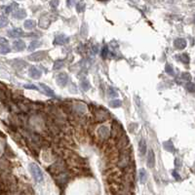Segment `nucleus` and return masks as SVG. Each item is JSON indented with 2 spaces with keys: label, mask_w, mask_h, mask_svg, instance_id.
Wrapping results in <instances>:
<instances>
[{
  "label": "nucleus",
  "mask_w": 195,
  "mask_h": 195,
  "mask_svg": "<svg viewBox=\"0 0 195 195\" xmlns=\"http://www.w3.org/2000/svg\"><path fill=\"white\" fill-rule=\"evenodd\" d=\"M187 90H188V92H191V93H193L194 92V85L193 83H188L187 84Z\"/></svg>",
  "instance_id": "nucleus-31"
},
{
  "label": "nucleus",
  "mask_w": 195,
  "mask_h": 195,
  "mask_svg": "<svg viewBox=\"0 0 195 195\" xmlns=\"http://www.w3.org/2000/svg\"><path fill=\"white\" fill-rule=\"evenodd\" d=\"M50 4H51V5H55V6H57L58 4V1H57V2H50Z\"/></svg>",
  "instance_id": "nucleus-33"
},
{
  "label": "nucleus",
  "mask_w": 195,
  "mask_h": 195,
  "mask_svg": "<svg viewBox=\"0 0 195 195\" xmlns=\"http://www.w3.org/2000/svg\"><path fill=\"white\" fill-rule=\"evenodd\" d=\"M39 86H40V88L43 90V92H44L45 95L49 96V97H52V98L56 97V95H55V92L50 87H48L47 85L43 84V83H40V84H39Z\"/></svg>",
  "instance_id": "nucleus-9"
},
{
  "label": "nucleus",
  "mask_w": 195,
  "mask_h": 195,
  "mask_svg": "<svg viewBox=\"0 0 195 195\" xmlns=\"http://www.w3.org/2000/svg\"><path fill=\"white\" fill-rule=\"evenodd\" d=\"M109 96H110V97H117V96H118V92H117L116 90H114L113 88H110V89H109Z\"/></svg>",
  "instance_id": "nucleus-27"
},
{
  "label": "nucleus",
  "mask_w": 195,
  "mask_h": 195,
  "mask_svg": "<svg viewBox=\"0 0 195 195\" xmlns=\"http://www.w3.org/2000/svg\"><path fill=\"white\" fill-rule=\"evenodd\" d=\"M28 169H29L30 174L32 175L33 178L35 179V182H41L43 181V173H42L41 169L36 165V164H34V163L29 164Z\"/></svg>",
  "instance_id": "nucleus-1"
},
{
  "label": "nucleus",
  "mask_w": 195,
  "mask_h": 195,
  "mask_svg": "<svg viewBox=\"0 0 195 195\" xmlns=\"http://www.w3.org/2000/svg\"><path fill=\"white\" fill-rule=\"evenodd\" d=\"M56 80H57V83L58 86L64 87V86H65L68 82V75L65 72H61L57 75Z\"/></svg>",
  "instance_id": "nucleus-3"
},
{
  "label": "nucleus",
  "mask_w": 195,
  "mask_h": 195,
  "mask_svg": "<svg viewBox=\"0 0 195 195\" xmlns=\"http://www.w3.org/2000/svg\"><path fill=\"white\" fill-rule=\"evenodd\" d=\"M69 42V37L66 36L64 34H58L55 37L54 40V45H64L66 43Z\"/></svg>",
  "instance_id": "nucleus-4"
},
{
  "label": "nucleus",
  "mask_w": 195,
  "mask_h": 195,
  "mask_svg": "<svg viewBox=\"0 0 195 195\" xmlns=\"http://www.w3.org/2000/svg\"><path fill=\"white\" fill-rule=\"evenodd\" d=\"M147 166L148 168H153L155 166V154L152 149H149L147 156Z\"/></svg>",
  "instance_id": "nucleus-7"
},
{
  "label": "nucleus",
  "mask_w": 195,
  "mask_h": 195,
  "mask_svg": "<svg viewBox=\"0 0 195 195\" xmlns=\"http://www.w3.org/2000/svg\"><path fill=\"white\" fill-rule=\"evenodd\" d=\"M146 150H147L146 142V140L142 139V140H140V142H139V151H140V153L142 154V155H144V154L146 153Z\"/></svg>",
  "instance_id": "nucleus-11"
},
{
  "label": "nucleus",
  "mask_w": 195,
  "mask_h": 195,
  "mask_svg": "<svg viewBox=\"0 0 195 195\" xmlns=\"http://www.w3.org/2000/svg\"><path fill=\"white\" fill-rule=\"evenodd\" d=\"M11 51V49L8 46H1L0 47V53L1 54H7Z\"/></svg>",
  "instance_id": "nucleus-23"
},
{
  "label": "nucleus",
  "mask_w": 195,
  "mask_h": 195,
  "mask_svg": "<svg viewBox=\"0 0 195 195\" xmlns=\"http://www.w3.org/2000/svg\"><path fill=\"white\" fill-rule=\"evenodd\" d=\"M64 65V60H58V61L55 62V64H54V69L58 70V69H61Z\"/></svg>",
  "instance_id": "nucleus-17"
},
{
  "label": "nucleus",
  "mask_w": 195,
  "mask_h": 195,
  "mask_svg": "<svg viewBox=\"0 0 195 195\" xmlns=\"http://www.w3.org/2000/svg\"><path fill=\"white\" fill-rule=\"evenodd\" d=\"M8 44V40L5 37H1L0 36V46H7Z\"/></svg>",
  "instance_id": "nucleus-28"
},
{
  "label": "nucleus",
  "mask_w": 195,
  "mask_h": 195,
  "mask_svg": "<svg viewBox=\"0 0 195 195\" xmlns=\"http://www.w3.org/2000/svg\"><path fill=\"white\" fill-rule=\"evenodd\" d=\"M47 56L46 51H39V52H35L33 54H31L30 56H28V58L30 61L34 62H40L42 60H44Z\"/></svg>",
  "instance_id": "nucleus-2"
},
{
  "label": "nucleus",
  "mask_w": 195,
  "mask_h": 195,
  "mask_svg": "<svg viewBox=\"0 0 195 195\" xmlns=\"http://www.w3.org/2000/svg\"><path fill=\"white\" fill-rule=\"evenodd\" d=\"M182 79H184V80H188L189 81L191 76H190V74L188 72H184V73L182 74Z\"/></svg>",
  "instance_id": "nucleus-30"
},
{
  "label": "nucleus",
  "mask_w": 195,
  "mask_h": 195,
  "mask_svg": "<svg viewBox=\"0 0 195 195\" xmlns=\"http://www.w3.org/2000/svg\"><path fill=\"white\" fill-rule=\"evenodd\" d=\"M13 17L15 19H18V20H22V19H25L26 17V12L25 10H22V9H19L13 14Z\"/></svg>",
  "instance_id": "nucleus-12"
},
{
  "label": "nucleus",
  "mask_w": 195,
  "mask_h": 195,
  "mask_svg": "<svg viewBox=\"0 0 195 195\" xmlns=\"http://www.w3.org/2000/svg\"><path fill=\"white\" fill-rule=\"evenodd\" d=\"M42 45V42L41 41H38V40H33V41H31L30 42V44L28 46V48H27V50L28 51H33L35 49H37L38 47H40Z\"/></svg>",
  "instance_id": "nucleus-15"
},
{
  "label": "nucleus",
  "mask_w": 195,
  "mask_h": 195,
  "mask_svg": "<svg viewBox=\"0 0 195 195\" xmlns=\"http://www.w3.org/2000/svg\"><path fill=\"white\" fill-rule=\"evenodd\" d=\"M178 58L182 61V62H183V64H188L189 62V56L186 53L181 54L178 56Z\"/></svg>",
  "instance_id": "nucleus-18"
},
{
  "label": "nucleus",
  "mask_w": 195,
  "mask_h": 195,
  "mask_svg": "<svg viewBox=\"0 0 195 195\" xmlns=\"http://www.w3.org/2000/svg\"><path fill=\"white\" fill-rule=\"evenodd\" d=\"M165 70H166V72H167L168 74H170V75H174V68H172L171 65L167 64L166 68H165Z\"/></svg>",
  "instance_id": "nucleus-24"
},
{
  "label": "nucleus",
  "mask_w": 195,
  "mask_h": 195,
  "mask_svg": "<svg viewBox=\"0 0 195 195\" xmlns=\"http://www.w3.org/2000/svg\"><path fill=\"white\" fill-rule=\"evenodd\" d=\"M140 181L142 183H144L146 181V172L144 169H142L140 171Z\"/></svg>",
  "instance_id": "nucleus-19"
},
{
  "label": "nucleus",
  "mask_w": 195,
  "mask_h": 195,
  "mask_svg": "<svg viewBox=\"0 0 195 195\" xmlns=\"http://www.w3.org/2000/svg\"><path fill=\"white\" fill-rule=\"evenodd\" d=\"M108 55V47L107 46H104L103 49H101V58H105Z\"/></svg>",
  "instance_id": "nucleus-22"
},
{
  "label": "nucleus",
  "mask_w": 195,
  "mask_h": 195,
  "mask_svg": "<svg viewBox=\"0 0 195 195\" xmlns=\"http://www.w3.org/2000/svg\"><path fill=\"white\" fill-rule=\"evenodd\" d=\"M23 26L26 29H32L36 26V22L33 21V20H26L25 23H23Z\"/></svg>",
  "instance_id": "nucleus-14"
},
{
  "label": "nucleus",
  "mask_w": 195,
  "mask_h": 195,
  "mask_svg": "<svg viewBox=\"0 0 195 195\" xmlns=\"http://www.w3.org/2000/svg\"><path fill=\"white\" fill-rule=\"evenodd\" d=\"M8 23H9V21H8L7 18H5V17H0V28H3V27L7 26Z\"/></svg>",
  "instance_id": "nucleus-21"
},
{
  "label": "nucleus",
  "mask_w": 195,
  "mask_h": 195,
  "mask_svg": "<svg viewBox=\"0 0 195 195\" xmlns=\"http://www.w3.org/2000/svg\"><path fill=\"white\" fill-rule=\"evenodd\" d=\"M84 10H85V4L80 2L77 5V12H79V13H80V12H83Z\"/></svg>",
  "instance_id": "nucleus-26"
},
{
  "label": "nucleus",
  "mask_w": 195,
  "mask_h": 195,
  "mask_svg": "<svg viewBox=\"0 0 195 195\" xmlns=\"http://www.w3.org/2000/svg\"><path fill=\"white\" fill-rule=\"evenodd\" d=\"M98 133H99L100 136L103 139L107 138V136H109V131H108V129H107L106 127H105V126H101V127L99 129V131H98Z\"/></svg>",
  "instance_id": "nucleus-13"
},
{
  "label": "nucleus",
  "mask_w": 195,
  "mask_h": 195,
  "mask_svg": "<svg viewBox=\"0 0 195 195\" xmlns=\"http://www.w3.org/2000/svg\"><path fill=\"white\" fill-rule=\"evenodd\" d=\"M163 146H164V147H165V149L168 150V151H170V152H174L175 151L174 144L172 143V142H170V140H168V142H164Z\"/></svg>",
  "instance_id": "nucleus-16"
},
{
  "label": "nucleus",
  "mask_w": 195,
  "mask_h": 195,
  "mask_svg": "<svg viewBox=\"0 0 195 195\" xmlns=\"http://www.w3.org/2000/svg\"><path fill=\"white\" fill-rule=\"evenodd\" d=\"M186 44H187V43H186V41L183 38H177L174 41V45L176 47V49H178V50L184 49L185 47H186Z\"/></svg>",
  "instance_id": "nucleus-8"
},
{
  "label": "nucleus",
  "mask_w": 195,
  "mask_h": 195,
  "mask_svg": "<svg viewBox=\"0 0 195 195\" xmlns=\"http://www.w3.org/2000/svg\"><path fill=\"white\" fill-rule=\"evenodd\" d=\"M7 35L11 38H19V37H22V36H25L26 34L20 28H13V29L8 31Z\"/></svg>",
  "instance_id": "nucleus-5"
},
{
  "label": "nucleus",
  "mask_w": 195,
  "mask_h": 195,
  "mask_svg": "<svg viewBox=\"0 0 195 195\" xmlns=\"http://www.w3.org/2000/svg\"><path fill=\"white\" fill-rule=\"evenodd\" d=\"M28 74L30 77H32L33 79H38V78H40L42 73H41V70H39L37 68H35V66H31L28 70Z\"/></svg>",
  "instance_id": "nucleus-6"
},
{
  "label": "nucleus",
  "mask_w": 195,
  "mask_h": 195,
  "mask_svg": "<svg viewBox=\"0 0 195 195\" xmlns=\"http://www.w3.org/2000/svg\"><path fill=\"white\" fill-rule=\"evenodd\" d=\"M109 105H110L111 107H119L122 105V101L120 100H113L109 103Z\"/></svg>",
  "instance_id": "nucleus-20"
},
{
  "label": "nucleus",
  "mask_w": 195,
  "mask_h": 195,
  "mask_svg": "<svg viewBox=\"0 0 195 195\" xmlns=\"http://www.w3.org/2000/svg\"><path fill=\"white\" fill-rule=\"evenodd\" d=\"M14 6H18V4H16V3H12L10 6H7V7H6V9H5V12H6V13H7V14L11 13L12 10L14 9V8H13Z\"/></svg>",
  "instance_id": "nucleus-25"
},
{
  "label": "nucleus",
  "mask_w": 195,
  "mask_h": 195,
  "mask_svg": "<svg viewBox=\"0 0 195 195\" xmlns=\"http://www.w3.org/2000/svg\"><path fill=\"white\" fill-rule=\"evenodd\" d=\"M172 175H173V177H175L176 179H178V181H179V179H181V177H179V176L178 175L177 171H173V172H172Z\"/></svg>",
  "instance_id": "nucleus-32"
},
{
  "label": "nucleus",
  "mask_w": 195,
  "mask_h": 195,
  "mask_svg": "<svg viewBox=\"0 0 195 195\" xmlns=\"http://www.w3.org/2000/svg\"><path fill=\"white\" fill-rule=\"evenodd\" d=\"M25 89H32V90H37V87L33 84H25L23 85Z\"/></svg>",
  "instance_id": "nucleus-29"
},
{
  "label": "nucleus",
  "mask_w": 195,
  "mask_h": 195,
  "mask_svg": "<svg viewBox=\"0 0 195 195\" xmlns=\"http://www.w3.org/2000/svg\"><path fill=\"white\" fill-rule=\"evenodd\" d=\"M13 47L16 51H22L26 48V43L22 40H15L13 42Z\"/></svg>",
  "instance_id": "nucleus-10"
}]
</instances>
